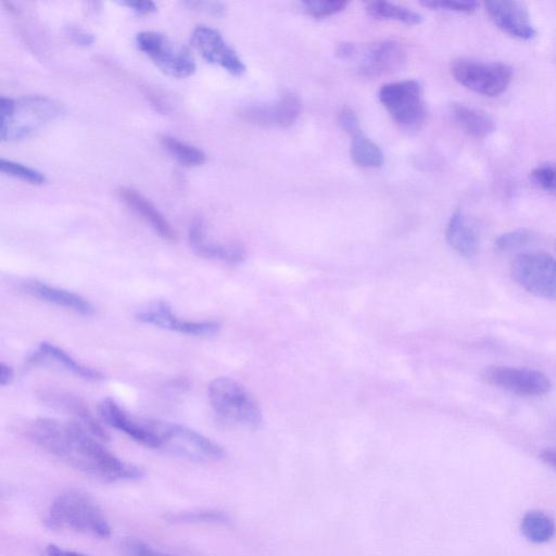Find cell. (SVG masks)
Instances as JSON below:
<instances>
[{"label": "cell", "mask_w": 556, "mask_h": 556, "mask_svg": "<svg viewBox=\"0 0 556 556\" xmlns=\"http://www.w3.org/2000/svg\"><path fill=\"white\" fill-rule=\"evenodd\" d=\"M27 433L45 451L89 477L117 482L139 480L144 475L140 467L111 453L76 420L37 418L28 425Z\"/></svg>", "instance_id": "obj_1"}, {"label": "cell", "mask_w": 556, "mask_h": 556, "mask_svg": "<svg viewBox=\"0 0 556 556\" xmlns=\"http://www.w3.org/2000/svg\"><path fill=\"white\" fill-rule=\"evenodd\" d=\"M47 527L108 539L110 523L100 506L86 493L71 489L59 494L45 517Z\"/></svg>", "instance_id": "obj_2"}, {"label": "cell", "mask_w": 556, "mask_h": 556, "mask_svg": "<svg viewBox=\"0 0 556 556\" xmlns=\"http://www.w3.org/2000/svg\"><path fill=\"white\" fill-rule=\"evenodd\" d=\"M62 113V105L49 97L24 96L17 99L1 97V141L11 142L27 138Z\"/></svg>", "instance_id": "obj_3"}, {"label": "cell", "mask_w": 556, "mask_h": 556, "mask_svg": "<svg viewBox=\"0 0 556 556\" xmlns=\"http://www.w3.org/2000/svg\"><path fill=\"white\" fill-rule=\"evenodd\" d=\"M146 421L155 435L160 450L200 463L216 462L225 456L219 444L193 429L157 419Z\"/></svg>", "instance_id": "obj_4"}, {"label": "cell", "mask_w": 556, "mask_h": 556, "mask_svg": "<svg viewBox=\"0 0 556 556\" xmlns=\"http://www.w3.org/2000/svg\"><path fill=\"white\" fill-rule=\"evenodd\" d=\"M207 393L213 409L223 419L252 430L262 426L263 415L257 402L238 381L228 377L215 378Z\"/></svg>", "instance_id": "obj_5"}, {"label": "cell", "mask_w": 556, "mask_h": 556, "mask_svg": "<svg viewBox=\"0 0 556 556\" xmlns=\"http://www.w3.org/2000/svg\"><path fill=\"white\" fill-rule=\"evenodd\" d=\"M136 45L170 77L186 78L195 72V62L190 51L170 40L165 34L153 30L140 31L136 35Z\"/></svg>", "instance_id": "obj_6"}, {"label": "cell", "mask_w": 556, "mask_h": 556, "mask_svg": "<svg viewBox=\"0 0 556 556\" xmlns=\"http://www.w3.org/2000/svg\"><path fill=\"white\" fill-rule=\"evenodd\" d=\"M454 79L465 88L483 96L496 97L509 86L511 68L501 62L457 59L452 63Z\"/></svg>", "instance_id": "obj_7"}, {"label": "cell", "mask_w": 556, "mask_h": 556, "mask_svg": "<svg viewBox=\"0 0 556 556\" xmlns=\"http://www.w3.org/2000/svg\"><path fill=\"white\" fill-rule=\"evenodd\" d=\"M510 271L515 281L529 293L556 300V260L551 254L521 253L513 261Z\"/></svg>", "instance_id": "obj_8"}, {"label": "cell", "mask_w": 556, "mask_h": 556, "mask_svg": "<svg viewBox=\"0 0 556 556\" xmlns=\"http://www.w3.org/2000/svg\"><path fill=\"white\" fill-rule=\"evenodd\" d=\"M381 104L403 127H417L427 116L420 84L414 79L384 84L378 93Z\"/></svg>", "instance_id": "obj_9"}, {"label": "cell", "mask_w": 556, "mask_h": 556, "mask_svg": "<svg viewBox=\"0 0 556 556\" xmlns=\"http://www.w3.org/2000/svg\"><path fill=\"white\" fill-rule=\"evenodd\" d=\"M483 378L491 384L522 396H540L549 392L552 382L542 371L513 366H490Z\"/></svg>", "instance_id": "obj_10"}, {"label": "cell", "mask_w": 556, "mask_h": 556, "mask_svg": "<svg viewBox=\"0 0 556 556\" xmlns=\"http://www.w3.org/2000/svg\"><path fill=\"white\" fill-rule=\"evenodd\" d=\"M190 41L204 60L219 65L229 74L241 76L245 72V65L240 56L216 29L198 25L191 33Z\"/></svg>", "instance_id": "obj_11"}, {"label": "cell", "mask_w": 556, "mask_h": 556, "mask_svg": "<svg viewBox=\"0 0 556 556\" xmlns=\"http://www.w3.org/2000/svg\"><path fill=\"white\" fill-rule=\"evenodd\" d=\"M301 113L300 99L287 92L276 100L250 103L239 110L242 119L267 127H287L299 117Z\"/></svg>", "instance_id": "obj_12"}, {"label": "cell", "mask_w": 556, "mask_h": 556, "mask_svg": "<svg viewBox=\"0 0 556 556\" xmlns=\"http://www.w3.org/2000/svg\"><path fill=\"white\" fill-rule=\"evenodd\" d=\"M136 318L142 324L195 337L213 336L219 330V324L215 320H186L177 317L164 301L141 309Z\"/></svg>", "instance_id": "obj_13"}, {"label": "cell", "mask_w": 556, "mask_h": 556, "mask_svg": "<svg viewBox=\"0 0 556 556\" xmlns=\"http://www.w3.org/2000/svg\"><path fill=\"white\" fill-rule=\"evenodd\" d=\"M484 7L493 23L506 35L520 40H531L536 36L529 11L522 2L493 0L486 1Z\"/></svg>", "instance_id": "obj_14"}, {"label": "cell", "mask_w": 556, "mask_h": 556, "mask_svg": "<svg viewBox=\"0 0 556 556\" xmlns=\"http://www.w3.org/2000/svg\"><path fill=\"white\" fill-rule=\"evenodd\" d=\"M406 61L403 46L396 40H381L365 48L358 72L365 77L388 75L401 70Z\"/></svg>", "instance_id": "obj_15"}, {"label": "cell", "mask_w": 556, "mask_h": 556, "mask_svg": "<svg viewBox=\"0 0 556 556\" xmlns=\"http://www.w3.org/2000/svg\"><path fill=\"white\" fill-rule=\"evenodd\" d=\"M98 412L100 417L112 428L125 433L137 443L147 447L157 448V440L149 428L146 419L138 420L131 417L113 399H104L100 403Z\"/></svg>", "instance_id": "obj_16"}, {"label": "cell", "mask_w": 556, "mask_h": 556, "mask_svg": "<svg viewBox=\"0 0 556 556\" xmlns=\"http://www.w3.org/2000/svg\"><path fill=\"white\" fill-rule=\"evenodd\" d=\"M188 241L192 251L205 258L222 261L230 264L241 263L245 250L238 243H219L206 237V229L201 218H194L188 230Z\"/></svg>", "instance_id": "obj_17"}, {"label": "cell", "mask_w": 556, "mask_h": 556, "mask_svg": "<svg viewBox=\"0 0 556 556\" xmlns=\"http://www.w3.org/2000/svg\"><path fill=\"white\" fill-rule=\"evenodd\" d=\"M52 364L85 380L100 381L103 379L100 371L80 364L63 349L50 342H41L25 359L26 368Z\"/></svg>", "instance_id": "obj_18"}, {"label": "cell", "mask_w": 556, "mask_h": 556, "mask_svg": "<svg viewBox=\"0 0 556 556\" xmlns=\"http://www.w3.org/2000/svg\"><path fill=\"white\" fill-rule=\"evenodd\" d=\"M22 290L40 301L63 307L80 315H90L93 313L92 304L84 296L47 285L42 281L26 280L22 283Z\"/></svg>", "instance_id": "obj_19"}, {"label": "cell", "mask_w": 556, "mask_h": 556, "mask_svg": "<svg viewBox=\"0 0 556 556\" xmlns=\"http://www.w3.org/2000/svg\"><path fill=\"white\" fill-rule=\"evenodd\" d=\"M119 199L139 215L163 239L175 241L177 233L165 216L153 205L150 200L139 191L130 187H119Z\"/></svg>", "instance_id": "obj_20"}, {"label": "cell", "mask_w": 556, "mask_h": 556, "mask_svg": "<svg viewBox=\"0 0 556 556\" xmlns=\"http://www.w3.org/2000/svg\"><path fill=\"white\" fill-rule=\"evenodd\" d=\"M45 403L54 409L64 412L74 417L73 420L80 422L90 433L105 442L109 435L101 425L94 419L85 403L77 396L63 391H46L42 393Z\"/></svg>", "instance_id": "obj_21"}, {"label": "cell", "mask_w": 556, "mask_h": 556, "mask_svg": "<svg viewBox=\"0 0 556 556\" xmlns=\"http://www.w3.org/2000/svg\"><path fill=\"white\" fill-rule=\"evenodd\" d=\"M445 237L450 247L465 257L473 256L479 249L478 231L462 211H456L451 216Z\"/></svg>", "instance_id": "obj_22"}, {"label": "cell", "mask_w": 556, "mask_h": 556, "mask_svg": "<svg viewBox=\"0 0 556 556\" xmlns=\"http://www.w3.org/2000/svg\"><path fill=\"white\" fill-rule=\"evenodd\" d=\"M451 115L455 124L468 136L482 139L494 129V121L485 112L465 104L455 103L451 106Z\"/></svg>", "instance_id": "obj_23"}, {"label": "cell", "mask_w": 556, "mask_h": 556, "mask_svg": "<svg viewBox=\"0 0 556 556\" xmlns=\"http://www.w3.org/2000/svg\"><path fill=\"white\" fill-rule=\"evenodd\" d=\"M522 535L530 542L543 544L551 541L556 533L554 520L541 510H530L521 519Z\"/></svg>", "instance_id": "obj_24"}, {"label": "cell", "mask_w": 556, "mask_h": 556, "mask_svg": "<svg viewBox=\"0 0 556 556\" xmlns=\"http://www.w3.org/2000/svg\"><path fill=\"white\" fill-rule=\"evenodd\" d=\"M365 10L377 20L396 21L407 25H417L422 21L419 13L389 1H368Z\"/></svg>", "instance_id": "obj_25"}, {"label": "cell", "mask_w": 556, "mask_h": 556, "mask_svg": "<svg viewBox=\"0 0 556 556\" xmlns=\"http://www.w3.org/2000/svg\"><path fill=\"white\" fill-rule=\"evenodd\" d=\"M351 157L356 165L366 168H378L384 162L381 149L363 131L352 137Z\"/></svg>", "instance_id": "obj_26"}, {"label": "cell", "mask_w": 556, "mask_h": 556, "mask_svg": "<svg viewBox=\"0 0 556 556\" xmlns=\"http://www.w3.org/2000/svg\"><path fill=\"white\" fill-rule=\"evenodd\" d=\"M160 140L164 149L181 165L188 167L200 166L206 160L202 150L174 136L163 135Z\"/></svg>", "instance_id": "obj_27"}, {"label": "cell", "mask_w": 556, "mask_h": 556, "mask_svg": "<svg viewBox=\"0 0 556 556\" xmlns=\"http://www.w3.org/2000/svg\"><path fill=\"white\" fill-rule=\"evenodd\" d=\"M0 170L33 185H43L47 181L41 172L12 160L1 159Z\"/></svg>", "instance_id": "obj_28"}, {"label": "cell", "mask_w": 556, "mask_h": 556, "mask_svg": "<svg viewBox=\"0 0 556 556\" xmlns=\"http://www.w3.org/2000/svg\"><path fill=\"white\" fill-rule=\"evenodd\" d=\"M303 10L315 18H324L345 9L346 1L342 0H305L301 2Z\"/></svg>", "instance_id": "obj_29"}, {"label": "cell", "mask_w": 556, "mask_h": 556, "mask_svg": "<svg viewBox=\"0 0 556 556\" xmlns=\"http://www.w3.org/2000/svg\"><path fill=\"white\" fill-rule=\"evenodd\" d=\"M531 237V232L525 228L510 230L496 238L495 247L500 251H510L527 244Z\"/></svg>", "instance_id": "obj_30"}, {"label": "cell", "mask_w": 556, "mask_h": 556, "mask_svg": "<svg viewBox=\"0 0 556 556\" xmlns=\"http://www.w3.org/2000/svg\"><path fill=\"white\" fill-rule=\"evenodd\" d=\"M421 4L433 9L457 13H470L477 10L479 3L471 0H425Z\"/></svg>", "instance_id": "obj_31"}, {"label": "cell", "mask_w": 556, "mask_h": 556, "mask_svg": "<svg viewBox=\"0 0 556 556\" xmlns=\"http://www.w3.org/2000/svg\"><path fill=\"white\" fill-rule=\"evenodd\" d=\"M531 176L540 188L556 193V163L538 166Z\"/></svg>", "instance_id": "obj_32"}, {"label": "cell", "mask_w": 556, "mask_h": 556, "mask_svg": "<svg viewBox=\"0 0 556 556\" xmlns=\"http://www.w3.org/2000/svg\"><path fill=\"white\" fill-rule=\"evenodd\" d=\"M180 522H226L227 515L216 510L179 513L172 518Z\"/></svg>", "instance_id": "obj_33"}, {"label": "cell", "mask_w": 556, "mask_h": 556, "mask_svg": "<svg viewBox=\"0 0 556 556\" xmlns=\"http://www.w3.org/2000/svg\"><path fill=\"white\" fill-rule=\"evenodd\" d=\"M339 124L341 128L349 134L351 137L355 136L356 134L362 131L359 119L356 113L350 109L344 108L339 113Z\"/></svg>", "instance_id": "obj_34"}, {"label": "cell", "mask_w": 556, "mask_h": 556, "mask_svg": "<svg viewBox=\"0 0 556 556\" xmlns=\"http://www.w3.org/2000/svg\"><path fill=\"white\" fill-rule=\"evenodd\" d=\"M127 556H173L161 552L141 541H130L125 545Z\"/></svg>", "instance_id": "obj_35"}, {"label": "cell", "mask_w": 556, "mask_h": 556, "mask_svg": "<svg viewBox=\"0 0 556 556\" xmlns=\"http://www.w3.org/2000/svg\"><path fill=\"white\" fill-rule=\"evenodd\" d=\"M189 8L201 12L210 13L213 15H223L225 12V5L220 2L213 1H187L185 2Z\"/></svg>", "instance_id": "obj_36"}, {"label": "cell", "mask_w": 556, "mask_h": 556, "mask_svg": "<svg viewBox=\"0 0 556 556\" xmlns=\"http://www.w3.org/2000/svg\"><path fill=\"white\" fill-rule=\"evenodd\" d=\"M121 4L141 15L151 14L157 10V7L152 1L128 0L121 2Z\"/></svg>", "instance_id": "obj_37"}, {"label": "cell", "mask_w": 556, "mask_h": 556, "mask_svg": "<svg viewBox=\"0 0 556 556\" xmlns=\"http://www.w3.org/2000/svg\"><path fill=\"white\" fill-rule=\"evenodd\" d=\"M359 48L353 42H341L336 48V54L341 60H353L358 56Z\"/></svg>", "instance_id": "obj_38"}, {"label": "cell", "mask_w": 556, "mask_h": 556, "mask_svg": "<svg viewBox=\"0 0 556 556\" xmlns=\"http://www.w3.org/2000/svg\"><path fill=\"white\" fill-rule=\"evenodd\" d=\"M40 556H89L80 552L67 549L55 544H49L43 549Z\"/></svg>", "instance_id": "obj_39"}, {"label": "cell", "mask_w": 556, "mask_h": 556, "mask_svg": "<svg viewBox=\"0 0 556 556\" xmlns=\"http://www.w3.org/2000/svg\"><path fill=\"white\" fill-rule=\"evenodd\" d=\"M67 34L74 42L80 46H90L94 41V37L91 34L76 27L68 28Z\"/></svg>", "instance_id": "obj_40"}, {"label": "cell", "mask_w": 556, "mask_h": 556, "mask_svg": "<svg viewBox=\"0 0 556 556\" xmlns=\"http://www.w3.org/2000/svg\"><path fill=\"white\" fill-rule=\"evenodd\" d=\"M14 378V370L10 365L1 363L0 365V384L2 387L10 384Z\"/></svg>", "instance_id": "obj_41"}, {"label": "cell", "mask_w": 556, "mask_h": 556, "mask_svg": "<svg viewBox=\"0 0 556 556\" xmlns=\"http://www.w3.org/2000/svg\"><path fill=\"white\" fill-rule=\"evenodd\" d=\"M541 459L556 471V448H545L540 454Z\"/></svg>", "instance_id": "obj_42"}]
</instances>
